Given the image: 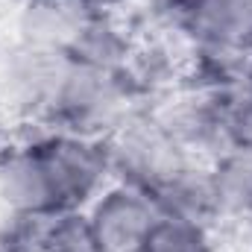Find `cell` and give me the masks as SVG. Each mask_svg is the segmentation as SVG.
<instances>
[{"instance_id": "8", "label": "cell", "mask_w": 252, "mask_h": 252, "mask_svg": "<svg viewBox=\"0 0 252 252\" xmlns=\"http://www.w3.org/2000/svg\"><path fill=\"white\" fill-rule=\"evenodd\" d=\"M91 12L79 0H27L18 24L21 41L67 56Z\"/></svg>"}, {"instance_id": "7", "label": "cell", "mask_w": 252, "mask_h": 252, "mask_svg": "<svg viewBox=\"0 0 252 252\" xmlns=\"http://www.w3.org/2000/svg\"><path fill=\"white\" fill-rule=\"evenodd\" d=\"M0 199L9 214L30 220H53V196L44 170L32 153V144H15L0 153Z\"/></svg>"}, {"instance_id": "14", "label": "cell", "mask_w": 252, "mask_h": 252, "mask_svg": "<svg viewBox=\"0 0 252 252\" xmlns=\"http://www.w3.org/2000/svg\"><path fill=\"white\" fill-rule=\"evenodd\" d=\"M79 3H85L94 12H109V9H118V6H124L129 0H79Z\"/></svg>"}, {"instance_id": "12", "label": "cell", "mask_w": 252, "mask_h": 252, "mask_svg": "<svg viewBox=\"0 0 252 252\" xmlns=\"http://www.w3.org/2000/svg\"><path fill=\"white\" fill-rule=\"evenodd\" d=\"M220 129H223V153L226 150L252 153V85H247V79L238 88L223 91Z\"/></svg>"}, {"instance_id": "6", "label": "cell", "mask_w": 252, "mask_h": 252, "mask_svg": "<svg viewBox=\"0 0 252 252\" xmlns=\"http://www.w3.org/2000/svg\"><path fill=\"white\" fill-rule=\"evenodd\" d=\"M70 64L73 62L64 53L32 47V44L21 41V47L6 59L3 70H0L3 100L15 112L47 118Z\"/></svg>"}, {"instance_id": "11", "label": "cell", "mask_w": 252, "mask_h": 252, "mask_svg": "<svg viewBox=\"0 0 252 252\" xmlns=\"http://www.w3.org/2000/svg\"><path fill=\"white\" fill-rule=\"evenodd\" d=\"M138 252H214L208 226L158 214Z\"/></svg>"}, {"instance_id": "1", "label": "cell", "mask_w": 252, "mask_h": 252, "mask_svg": "<svg viewBox=\"0 0 252 252\" xmlns=\"http://www.w3.org/2000/svg\"><path fill=\"white\" fill-rule=\"evenodd\" d=\"M30 144L44 170L56 217L94 202V196L103 190L106 176L112 173L109 144H103L100 138L53 129L41 138H32Z\"/></svg>"}, {"instance_id": "9", "label": "cell", "mask_w": 252, "mask_h": 252, "mask_svg": "<svg viewBox=\"0 0 252 252\" xmlns=\"http://www.w3.org/2000/svg\"><path fill=\"white\" fill-rule=\"evenodd\" d=\"M153 202L158 205L161 214L193 220V223H202V226H208L214 217H220L211 170H199L193 164H188L179 176H173L153 196Z\"/></svg>"}, {"instance_id": "15", "label": "cell", "mask_w": 252, "mask_h": 252, "mask_svg": "<svg viewBox=\"0 0 252 252\" xmlns=\"http://www.w3.org/2000/svg\"><path fill=\"white\" fill-rule=\"evenodd\" d=\"M247 85H252V53H250V64H247Z\"/></svg>"}, {"instance_id": "4", "label": "cell", "mask_w": 252, "mask_h": 252, "mask_svg": "<svg viewBox=\"0 0 252 252\" xmlns=\"http://www.w3.org/2000/svg\"><path fill=\"white\" fill-rule=\"evenodd\" d=\"M164 15L199 53H252V0H164Z\"/></svg>"}, {"instance_id": "3", "label": "cell", "mask_w": 252, "mask_h": 252, "mask_svg": "<svg viewBox=\"0 0 252 252\" xmlns=\"http://www.w3.org/2000/svg\"><path fill=\"white\" fill-rule=\"evenodd\" d=\"M109 158L112 173H118L124 185L150 196H156L190 164L188 150L161 121H126L118 126L115 141L109 144Z\"/></svg>"}, {"instance_id": "2", "label": "cell", "mask_w": 252, "mask_h": 252, "mask_svg": "<svg viewBox=\"0 0 252 252\" xmlns=\"http://www.w3.org/2000/svg\"><path fill=\"white\" fill-rule=\"evenodd\" d=\"M126 70H100L85 64H70L62 88L47 112L53 129L100 138L109 129L126 124V100L129 88L124 79Z\"/></svg>"}, {"instance_id": "10", "label": "cell", "mask_w": 252, "mask_h": 252, "mask_svg": "<svg viewBox=\"0 0 252 252\" xmlns=\"http://www.w3.org/2000/svg\"><path fill=\"white\" fill-rule=\"evenodd\" d=\"M211 182L220 214L252 220V153H238V150L220 153L211 167Z\"/></svg>"}, {"instance_id": "13", "label": "cell", "mask_w": 252, "mask_h": 252, "mask_svg": "<svg viewBox=\"0 0 252 252\" xmlns=\"http://www.w3.org/2000/svg\"><path fill=\"white\" fill-rule=\"evenodd\" d=\"M38 252H103V250L97 247L85 214L70 211V214H59L53 220H44Z\"/></svg>"}, {"instance_id": "5", "label": "cell", "mask_w": 252, "mask_h": 252, "mask_svg": "<svg viewBox=\"0 0 252 252\" xmlns=\"http://www.w3.org/2000/svg\"><path fill=\"white\" fill-rule=\"evenodd\" d=\"M158 214L150 193L118 182L94 196L85 220L103 252H138Z\"/></svg>"}]
</instances>
